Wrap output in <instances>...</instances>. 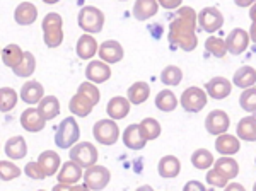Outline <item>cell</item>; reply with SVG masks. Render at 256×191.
<instances>
[{
    "label": "cell",
    "mask_w": 256,
    "mask_h": 191,
    "mask_svg": "<svg viewBox=\"0 0 256 191\" xmlns=\"http://www.w3.org/2000/svg\"><path fill=\"white\" fill-rule=\"evenodd\" d=\"M196 12L192 7H180L178 16L169 24L168 41L183 52H193L198 44L196 40Z\"/></svg>",
    "instance_id": "obj_1"
},
{
    "label": "cell",
    "mask_w": 256,
    "mask_h": 191,
    "mask_svg": "<svg viewBox=\"0 0 256 191\" xmlns=\"http://www.w3.org/2000/svg\"><path fill=\"white\" fill-rule=\"evenodd\" d=\"M43 40L48 48H56L64 43V20L56 12H48L43 19Z\"/></svg>",
    "instance_id": "obj_2"
},
{
    "label": "cell",
    "mask_w": 256,
    "mask_h": 191,
    "mask_svg": "<svg viewBox=\"0 0 256 191\" xmlns=\"http://www.w3.org/2000/svg\"><path fill=\"white\" fill-rule=\"evenodd\" d=\"M80 138V128H79V123L76 122V118L68 116L65 118L64 122L58 124L56 128V134H55V144L58 148H72L74 145L79 142Z\"/></svg>",
    "instance_id": "obj_3"
},
{
    "label": "cell",
    "mask_w": 256,
    "mask_h": 191,
    "mask_svg": "<svg viewBox=\"0 0 256 191\" xmlns=\"http://www.w3.org/2000/svg\"><path fill=\"white\" fill-rule=\"evenodd\" d=\"M77 24L84 32L88 34H96V32L102 31V26H104V14H102L101 9L94 6H86L82 7L79 16H77Z\"/></svg>",
    "instance_id": "obj_4"
},
{
    "label": "cell",
    "mask_w": 256,
    "mask_h": 191,
    "mask_svg": "<svg viewBox=\"0 0 256 191\" xmlns=\"http://www.w3.org/2000/svg\"><path fill=\"white\" fill-rule=\"evenodd\" d=\"M68 157H70L68 160L76 162L80 169H84V168L88 169V168H92V166L98 162L99 152L90 142H80L70 148Z\"/></svg>",
    "instance_id": "obj_5"
},
{
    "label": "cell",
    "mask_w": 256,
    "mask_h": 191,
    "mask_svg": "<svg viewBox=\"0 0 256 191\" xmlns=\"http://www.w3.org/2000/svg\"><path fill=\"white\" fill-rule=\"evenodd\" d=\"M207 94H205L204 89H200V87H188V89L183 90V94H181L180 98V104L183 108L184 111H188V113H198V111H202L205 106H207Z\"/></svg>",
    "instance_id": "obj_6"
},
{
    "label": "cell",
    "mask_w": 256,
    "mask_h": 191,
    "mask_svg": "<svg viewBox=\"0 0 256 191\" xmlns=\"http://www.w3.org/2000/svg\"><path fill=\"white\" fill-rule=\"evenodd\" d=\"M92 134H94V138H96L101 145H114L120 138L118 123L110 118L99 120V122L94 123Z\"/></svg>",
    "instance_id": "obj_7"
},
{
    "label": "cell",
    "mask_w": 256,
    "mask_h": 191,
    "mask_svg": "<svg viewBox=\"0 0 256 191\" xmlns=\"http://www.w3.org/2000/svg\"><path fill=\"white\" fill-rule=\"evenodd\" d=\"M82 178H84V184L88 186L90 191H101L108 186V182L111 180V172L108 168H104V166L94 164L92 168L86 169V172L82 174Z\"/></svg>",
    "instance_id": "obj_8"
},
{
    "label": "cell",
    "mask_w": 256,
    "mask_h": 191,
    "mask_svg": "<svg viewBox=\"0 0 256 191\" xmlns=\"http://www.w3.org/2000/svg\"><path fill=\"white\" fill-rule=\"evenodd\" d=\"M196 22L204 31L216 32L224 26V16L217 7H204L196 14Z\"/></svg>",
    "instance_id": "obj_9"
},
{
    "label": "cell",
    "mask_w": 256,
    "mask_h": 191,
    "mask_svg": "<svg viewBox=\"0 0 256 191\" xmlns=\"http://www.w3.org/2000/svg\"><path fill=\"white\" fill-rule=\"evenodd\" d=\"M230 126V120H229V114L222 110H214L210 111L205 118V128L210 135L214 136H218V135H224Z\"/></svg>",
    "instance_id": "obj_10"
},
{
    "label": "cell",
    "mask_w": 256,
    "mask_h": 191,
    "mask_svg": "<svg viewBox=\"0 0 256 191\" xmlns=\"http://www.w3.org/2000/svg\"><path fill=\"white\" fill-rule=\"evenodd\" d=\"M250 34L248 31L241 28H234L232 31L227 34V38L224 40L226 43V50L230 53V55H241L248 50V44H250Z\"/></svg>",
    "instance_id": "obj_11"
},
{
    "label": "cell",
    "mask_w": 256,
    "mask_h": 191,
    "mask_svg": "<svg viewBox=\"0 0 256 191\" xmlns=\"http://www.w3.org/2000/svg\"><path fill=\"white\" fill-rule=\"evenodd\" d=\"M98 55L101 58L102 64L111 65V64H118V62L123 60V46L114 40H108V41H102L101 44L98 46Z\"/></svg>",
    "instance_id": "obj_12"
},
{
    "label": "cell",
    "mask_w": 256,
    "mask_h": 191,
    "mask_svg": "<svg viewBox=\"0 0 256 191\" xmlns=\"http://www.w3.org/2000/svg\"><path fill=\"white\" fill-rule=\"evenodd\" d=\"M86 78H88L90 84H94V86L110 80L111 78L110 65L102 64L101 60H92L88 67H86Z\"/></svg>",
    "instance_id": "obj_13"
},
{
    "label": "cell",
    "mask_w": 256,
    "mask_h": 191,
    "mask_svg": "<svg viewBox=\"0 0 256 191\" xmlns=\"http://www.w3.org/2000/svg\"><path fill=\"white\" fill-rule=\"evenodd\" d=\"M232 90V84H230L229 78L226 77H214L210 78L205 86V94H208L212 99H226L227 96Z\"/></svg>",
    "instance_id": "obj_14"
},
{
    "label": "cell",
    "mask_w": 256,
    "mask_h": 191,
    "mask_svg": "<svg viewBox=\"0 0 256 191\" xmlns=\"http://www.w3.org/2000/svg\"><path fill=\"white\" fill-rule=\"evenodd\" d=\"M82 169L72 160H67L65 164L60 166L58 174H56V180H58L60 184H67V186H74L82 180Z\"/></svg>",
    "instance_id": "obj_15"
},
{
    "label": "cell",
    "mask_w": 256,
    "mask_h": 191,
    "mask_svg": "<svg viewBox=\"0 0 256 191\" xmlns=\"http://www.w3.org/2000/svg\"><path fill=\"white\" fill-rule=\"evenodd\" d=\"M36 162H38L40 169L43 171L44 176L48 178V176H55L56 174V171H58L62 166V159L55 150H43L40 154Z\"/></svg>",
    "instance_id": "obj_16"
},
{
    "label": "cell",
    "mask_w": 256,
    "mask_h": 191,
    "mask_svg": "<svg viewBox=\"0 0 256 191\" xmlns=\"http://www.w3.org/2000/svg\"><path fill=\"white\" fill-rule=\"evenodd\" d=\"M20 124H22L24 130L30 132V134H38V132H41L44 128L46 122L41 118L36 108H28V110H24L22 114H20Z\"/></svg>",
    "instance_id": "obj_17"
},
{
    "label": "cell",
    "mask_w": 256,
    "mask_h": 191,
    "mask_svg": "<svg viewBox=\"0 0 256 191\" xmlns=\"http://www.w3.org/2000/svg\"><path fill=\"white\" fill-rule=\"evenodd\" d=\"M122 140H123V144H125V147L130 148V150H142L147 144V140L144 138L142 132H140L138 124H135V123L128 124V126L125 128Z\"/></svg>",
    "instance_id": "obj_18"
},
{
    "label": "cell",
    "mask_w": 256,
    "mask_h": 191,
    "mask_svg": "<svg viewBox=\"0 0 256 191\" xmlns=\"http://www.w3.org/2000/svg\"><path fill=\"white\" fill-rule=\"evenodd\" d=\"M106 113H108L110 120H113V122L126 118L128 113H130V102L123 96H114V98L110 99L108 106H106Z\"/></svg>",
    "instance_id": "obj_19"
},
{
    "label": "cell",
    "mask_w": 256,
    "mask_h": 191,
    "mask_svg": "<svg viewBox=\"0 0 256 191\" xmlns=\"http://www.w3.org/2000/svg\"><path fill=\"white\" fill-rule=\"evenodd\" d=\"M19 96L24 102L32 106V104H38L41 99L44 98V89L38 80H30V82H24V86L20 87Z\"/></svg>",
    "instance_id": "obj_20"
},
{
    "label": "cell",
    "mask_w": 256,
    "mask_h": 191,
    "mask_svg": "<svg viewBox=\"0 0 256 191\" xmlns=\"http://www.w3.org/2000/svg\"><path fill=\"white\" fill-rule=\"evenodd\" d=\"M158 172L160 178L164 180H172L178 178L181 172V162L176 156H164L160 157L159 164H158Z\"/></svg>",
    "instance_id": "obj_21"
},
{
    "label": "cell",
    "mask_w": 256,
    "mask_h": 191,
    "mask_svg": "<svg viewBox=\"0 0 256 191\" xmlns=\"http://www.w3.org/2000/svg\"><path fill=\"white\" fill-rule=\"evenodd\" d=\"M38 18V9L31 2H20L14 10V20L19 26H30Z\"/></svg>",
    "instance_id": "obj_22"
},
{
    "label": "cell",
    "mask_w": 256,
    "mask_h": 191,
    "mask_svg": "<svg viewBox=\"0 0 256 191\" xmlns=\"http://www.w3.org/2000/svg\"><path fill=\"white\" fill-rule=\"evenodd\" d=\"M216 150L224 157L234 156L241 150V142H239L238 136L224 134V135H218L216 140Z\"/></svg>",
    "instance_id": "obj_23"
},
{
    "label": "cell",
    "mask_w": 256,
    "mask_h": 191,
    "mask_svg": "<svg viewBox=\"0 0 256 191\" xmlns=\"http://www.w3.org/2000/svg\"><path fill=\"white\" fill-rule=\"evenodd\" d=\"M4 152L7 154V157L12 160H19L24 159L28 154V144L24 140V136H10L9 140L6 142V147H4Z\"/></svg>",
    "instance_id": "obj_24"
},
{
    "label": "cell",
    "mask_w": 256,
    "mask_h": 191,
    "mask_svg": "<svg viewBox=\"0 0 256 191\" xmlns=\"http://www.w3.org/2000/svg\"><path fill=\"white\" fill-rule=\"evenodd\" d=\"M38 113L44 122L56 118V114L60 113V101L56 99V96H44L43 99L38 102Z\"/></svg>",
    "instance_id": "obj_25"
},
{
    "label": "cell",
    "mask_w": 256,
    "mask_h": 191,
    "mask_svg": "<svg viewBox=\"0 0 256 191\" xmlns=\"http://www.w3.org/2000/svg\"><path fill=\"white\" fill-rule=\"evenodd\" d=\"M159 10L158 0H137L134 4V18L137 20H147L154 18Z\"/></svg>",
    "instance_id": "obj_26"
},
{
    "label": "cell",
    "mask_w": 256,
    "mask_h": 191,
    "mask_svg": "<svg viewBox=\"0 0 256 191\" xmlns=\"http://www.w3.org/2000/svg\"><path fill=\"white\" fill-rule=\"evenodd\" d=\"M236 136L246 142H254L256 140V120L254 114L244 116L242 120H239L238 128H236Z\"/></svg>",
    "instance_id": "obj_27"
},
{
    "label": "cell",
    "mask_w": 256,
    "mask_h": 191,
    "mask_svg": "<svg viewBox=\"0 0 256 191\" xmlns=\"http://www.w3.org/2000/svg\"><path fill=\"white\" fill-rule=\"evenodd\" d=\"M150 96V87H148L147 82H135L128 87V92H126V99L130 104H142L146 102Z\"/></svg>",
    "instance_id": "obj_28"
},
{
    "label": "cell",
    "mask_w": 256,
    "mask_h": 191,
    "mask_svg": "<svg viewBox=\"0 0 256 191\" xmlns=\"http://www.w3.org/2000/svg\"><path fill=\"white\" fill-rule=\"evenodd\" d=\"M77 55L80 60H90L98 53V41L90 34H82L77 41Z\"/></svg>",
    "instance_id": "obj_29"
},
{
    "label": "cell",
    "mask_w": 256,
    "mask_h": 191,
    "mask_svg": "<svg viewBox=\"0 0 256 191\" xmlns=\"http://www.w3.org/2000/svg\"><path fill=\"white\" fill-rule=\"evenodd\" d=\"M0 56H2V62H4V65H6V67L16 68V67H19V64L22 62L24 52L20 50L19 44L10 43V44H7V46L2 50Z\"/></svg>",
    "instance_id": "obj_30"
},
{
    "label": "cell",
    "mask_w": 256,
    "mask_h": 191,
    "mask_svg": "<svg viewBox=\"0 0 256 191\" xmlns=\"http://www.w3.org/2000/svg\"><path fill=\"white\" fill-rule=\"evenodd\" d=\"M214 169L220 172L222 176H226L229 181L234 180L239 174V164L232 157H220V159L214 160Z\"/></svg>",
    "instance_id": "obj_31"
},
{
    "label": "cell",
    "mask_w": 256,
    "mask_h": 191,
    "mask_svg": "<svg viewBox=\"0 0 256 191\" xmlns=\"http://www.w3.org/2000/svg\"><path fill=\"white\" fill-rule=\"evenodd\" d=\"M234 86L236 87H241L242 90L244 89H250V87H254L256 84V72L253 67H241L234 74V78H232ZM230 82V84H232Z\"/></svg>",
    "instance_id": "obj_32"
},
{
    "label": "cell",
    "mask_w": 256,
    "mask_h": 191,
    "mask_svg": "<svg viewBox=\"0 0 256 191\" xmlns=\"http://www.w3.org/2000/svg\"><path fill=\"white\" fill-rule=\"evenodd\" d=\"M156 108L159 111H164V113H171L178 108V98L172 90H160V92L156 96Z\"/></svg>",
    "instance_id": "obj_33"
},
{
    "label": "cell",
    "mask_w": 256,
    "mask_h": 191,
    "mask_svg": "<svg viewBox=\"0 0 256 191\" xmlns=\"http://www.w3.org/2000/svg\"><path fill=\"white\" fill-rule=\"evenodd\" d=\"M36 70V58L32 55L31 52H24V56H22V62L19 64V67L12 68L14 76L18 77H22V78H28L34 74Z\"/></svg>",
    "instance_id": "obj_34"
},
{
    "label": "cell",
    "mask_w": 256,
    "mask_h": 191,
    "mask_svg": "<svg viewBox=\"0 0 256 191\" xmlns=\"http://www.w3.org/2000/svg\"><path fill=\"white\" fill-rule=\"evenodd\" d=\"M19 101V94L12 87H2L0 89V111L2 113H9L16 108Z\"/></svg>",
    "instance_id": "obj_35"
},
{
    "label": "cell",
    "mask_w": 256,
    "mask_h": 191,
    "mask_svg": "<svg viewBox=\"0 0 256 191\" xmlns=\"http://www.w3.org/2000/svg\"><path fill=\"white\" fill-rule=\"evenodd\" d=\"M192 164H193V168L200 169V171H207L208 168L214 166L212 152H208L207 148H198L192 156Z\"/></svg>",
    "instance_id": "obj_36"
},
{
    "label": "cell",
    "mask_w": 256,
    "mask_h": 191,
    "mask_svg": "<svg viewBox=\"0 0 256 191\" xmlns=\"http://www.w3.org/2000/svg\"><path fill=\"white\" fill-rule=\"evenodd\" d=\"M138 128L147 142L148 140H156L160 135V123L156 118H144L142 123L138 124Z\"/></svg>",
    "instance_id": "obj_37"
},
{
    "label": "cell",
    "mask_w": 256,
    "mask_h": 191,
    "mask_svg": "<svg viewBox=\"0 0 256 191\" xmlns=\"http://www.w3.org/2000/svg\"><path fill=\"white\" fill-rule=\"evenodd\" d=\"M77 94L82 96L92 108L96 106L99 102V99H101V92H99L98 86L90 84V82H82L79 86V89H77Z\"/></svg>",
    "instance_id": "obj_38"
},
{
    "label": "cell",
    "mask_w": 256,
    "mask_h": 191,
    "mask_svg": "<svg viewBox=\"0 0 256 191\" xmlns=\"http://www.w3.org/2000/svg\"><path fill=\"white\" fill-rule=\"evenodd\" d=\"M68 110H70V113H74L76 116H89L90 114V111H92V106L89 104L88 101H86L82 96L79 94H76L72 99H70V102H68Z\"/></svg>",
    "instance_id": "obj_39"
},
{
    "label": "cell",
    "mask_w": 256,
    "mask_h": 191,
    "mask_svg": "<svg viewBox=\"0 0 256 191\" xmlns=\"http://www.w3.org/2000/svg\"><path fill=\"white\" fill-rule=\"evenodd\" d=\"M183 78V70L176 65H168L166 68L160 72V82L164 86H178Z\"/></svg>",
    "instance_id": "obj_40"
},
{
    "label": "cell",
    "mask_w": 256,
    "mask_h": 191,
    "mask_svg": "<svg viewBox=\"0 0 256 191\" xmlns=\"http://www.w3.org/2000/svg\"><path fill=\"white\" fill-rule=\"evenodd\" d=\"M205 52L214 55L216 58H224L227 53L224 40L218 38V36H210V38H207V41H205Z\"/></svg>",
    "instance_id": "obj_41"
},
{
    "label": "cell",
    "mask_w": 256,
    "mask_h": 191,
    "mask_svg": "<svg viewBox=\"0 0 256 191\" xmlns=\"http://www.w3.org/2000/svg\"><path fill=\"white\" fill-rule=\"evenodd\" d=\"M239 104H241L242 110L246 113L253 114L256 111V90L254 87H250V89H244L242 94L239 96Z\"/></svg>",
    "instance_id": "obj_42"
},
{
    "label": "cell",
    "mask_w": 256,
    "mask_h": 191,
    "mask_svg": "<svg viewBox=\"0 0 256 191\" xmlns=\"http://www.w3.org/2000/svg\"><path fill=\"white\" fill-rule=\"evenodd\" d=\"M20 176V169L18 164L10 160H0V181H12Z\"/></svg>",
    "instance_id": "obj_43"
},
{
    "label": "cell",
    "mask_w": 256,
    "mask_h": 191,
    "mask_svg": "<svg viewBox=\"0 0 256 191\" xmlns=\"http://www.w3.org/2000/svg\"><path fill=\"white\" fill-rule=\"evenodd\" d=\"M207 182L210 186H214V188H226L229 180L226 176H222L218 171H216V169H210L207 172Z\"/></svg>",
    "instance_id": "obj_44"
},
{
    "label": "cell",
    "mask_w": 256,
    "mask_h": 191,
    "mask_svg": "<svg viewBox=\"0 0 256 191\" xmlns=\"http://www.w3.org/2000/svg\"><path fill=\"white\" fill-rule=\"evenodd\" d=\"M24 172H26L28 178H31V180H44V174L43 171L40 169V166L36 160H31V162L26 164V168H24Z\"/></svg>",
    "instance_id": "obj_45"
},
{
    "label": "cell",
    "mask_w": 256,
    "mask_h": 191,
    "mask_svg": "<svg viewBox=\"0 0 256 191\" xmlns=\"http://www.w3.org/2000/svg\"><path fill=\"white\" fill-rule=\"evenodd\" d=\"M183 191H207V188H205V184L200 181H188L186 184H184Z\"/></svg>",
    "instance_id": "obj_46"
},
{
    "label": "cell",
    "mask_w": 256,
    "mask_h": 191,
    "mask_svg": "<svg viewBox=\"0 0 256 191\" xmlns=\"http://www.w3.org/2000/svg\"><path fill=\"white\" fill-rule=\"evenodd\" d=\"M158 6L164 7V9H180L181 0H160V2H158Z\"/></svg>",
    "instance_id": "obj_47"
},
{
    "label": "cell",
    "mask_w": 256,
    "mask_h": 191,
    "mask_svg": "<svg viewBox=\"0 0 256 191\" xmlns=\"http://www.w3.org/2000/svg\"><path fill=\"white\" fill-rule=\"evenodd\" d=\"M224 191H246V188L242 184H239V182H227Z\"/></svg>",
    "instance_id": "obj_48"
},
{
    "label": "cell",
    "mask_w": 256,
    "mask_h": 191,
    "mask_svg": "<svg viewBox=\"0 0 256 191\" xmlns=\"http://www.w3.org/2000/svg\"><path fill=\"white\" fill-rule=\"evenodd\" d=\"M70 191H90L86 184H74L70 186Z\"/></svg>",
    "instance_id": "obj_49"
},
{
    "label": "cell",
    "mask_w": 256,
    "mask_h": 191,
    "mask_svg": "<svg viewBox=\"0 0 256 191\" xmlns=\"http://www.w3.org/2000/svg\"><path fill=\"white\" fill-rule=\"evenodd\" d=\"M52 191H70V186H67V184H55L53 186V190Z\"/></svg>",
    "instance_id": "obj_50"
},
{
    "label": "cell",
    "mask_w": 256,
    "mask_h": 191,
    "mask_svg": "<svg viewBox=\"0 0 256 191\" xmlns=\"http://www.w3.org/2000/svg\"><path fill=\"white\" fill-rule=\"evenodd\" d=\"M135 191H154V188H152V186H148V184H144V186H138Z\"/></svg>",
    "instance_id": "obj_51"
},
{
    "label": "cell",
    "mask_w": 256,
    "mask_h": 191,
    "mask_svg": "<svg viewBox=\"0 0 256 191\" xmlns=\"http://www.w3.org/2000/svg\"><path fill=\"white\" fill-rule=\"evenodd\" d=\"M0 53H2V48H0Z\"/></svg>",
    "instance_id": "obj_52"
},
{
    "label": "cell",
    "mask_w": 256,
    "mask_h": 191,
    "mask_svg": "<svg viewBox=\"0 0 256 191\" xmlns=\"http://www.w3.org/2000/svg\"><path fill=\"white\" fill-rule=\"evenodd\" d=\"M38 191H44V190H38Z\"/></svg>",
    "instance_id": "obj_53"
}]
</instances>
